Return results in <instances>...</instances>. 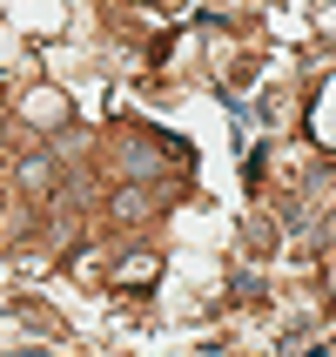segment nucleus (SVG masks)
I'll list each match as a JSON object with an SVG mask.
<instances>
[{
	"mask_svg": "<svg viewBox=\"0 0 336 357\" xmlns=\"http://www.w3.org/2000/svg\"><path fill=\"white\" fill-rule=\"evenodd\" d=\"M141 209H148V196H141V189H121V202H115V216H141Z\"/></svg>",
	"mask_w": 336,
	"mask_h": 357,
	"instance_id": "2",
	"label": "nucleus"
},
{
	"mask_svg": "<svg viewBox=\"0 0 336 357\" xmlns=\"http://www.w3.org/2000/svg\"><path fill=\"white\" fill-rule=\"evenodd\" d=\"M14 176H20V189H27V196H47V189L61 182V169H54V155H27Z\"/></svg>",
	"mask_w": 336,
	"mask_h": 357,
	"instance_id": "1",
	"label": "nucleus"
}]
</instances>
